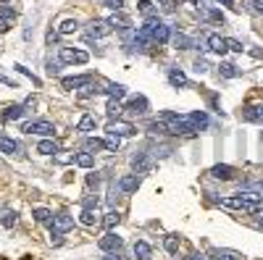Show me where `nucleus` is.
I'll return each instance as SVG.
<instances>
[{
    "label": "nucleus",
    "mask_w": 263,
    "mask_h": 260,
    "mask_svg": "<svg viewBox=\"0 0 263 260\" xmlns=\"http://www.w3.org/2000/svg\"><path fill=\"white\" fill-rule=\"evenodd\" d=\"M221 205L224 208H231V210H242V213H261L263 210L261 195H255V192H242V195L224 197Z\"/></svg>",
    "instance_id": "obj_1"
},
{
    "label": "nucleus",
    "mask_w": 263,
    "mask_h": 260,
    "mask_svg": "<svg viewBox=\"0 0 263 260\" xmlns=\"http://www.w3.org/2000/svg\"><path fill=\"white\" fill-rule=\"evenodd\" d=\"M145 29L150 32V40L156 45H166L168 40H171V29H168L161 19H156V16H150L148 21H145Z\"/></svg>",
    "instance_id": "obj_2"
},
{
    "label": "nucleus",
    "mask_w": 263,
    "mask_h": 260,
    "mask_svg": "<svg viewBox=\"0 0 263 260\" xmlns=\"http://www.w3.org/2000/svg\"><path fill=\"white\" fill-rule=\"evenodd\" d=\"M58 58H61V63H87V60H90L87 53L76 50V48H61Z\"/></svg>",
    "instance_id": "obj_3"
},
{
    "label": "nucleus",
    "mask_w": 263,
    "mask_h": 260,
    "mask_svg": "<svg viewBox=\"0 0 263 260\" xmlns=\"http://www.w3.org/2000/svg\"><path fill=\"white\" fill-rule=\"evenodd\" d=\"M24 132L27 134H40V137H53L56 134V126H53L50 121H29V124H24Z\"/></svg>",
    "instance_id": "obj_4"
},
{
    "label": "nucleus",
    "mask_w": 263,
    "mask_h": 260,
    "mask_svg": "<svg viewBox=\"0 0 263 260\" xmlns=\"http://www.w3.org/2000/svg\"><path fill=\"white\" fill-rule=\"evenodd\" d=\"M74 229V218L68 216V213H58V216H53L50 221V231H58V234H66Z\"/></svg>",
    "instance_id": "obj_5"
},
{
    "label": "nucleus",
    "mask_w": 263,
    "mask_h": 260,
    "mask_svg": "<svg viewBox=\"0 0 263 260\" xmlns=\"http://www.w3.org/2000/svg\"><path fill=\"white\" fill-rule=\"evenodd\" d=\"M113 32V27H111V21L108 19H95V21H90V37L92 40H98V37H105V34H111Z\"/></svg>",
    "instance_id": "obj_6"
},
{
    "label": "nucleus",
    "mask_w": 263,
    "mask_h": 260,
    "mask_svg": "<svg viewBox=\"0 0 263 260\" xmlns=\"http://www.w3.org/2000/svg\"><path fill=\"white\" fill-rule=\"evenodd\" d=\"M108 134H113V137H132V134H137V129L132 126V124H127V121H111L108 124Z\"/></svg>",
    "instance_id": "obj_7"
},
{
    "label": "nucleus",
    "mask_w": 263,
    "mask_h": 260,
    "mask_svg": "<svg viewBox=\"0 0 263 260\" xmlns=\"http://www.w3.org/2000/svg\"><path fill=\"white\" fill-rule=\"evenodd\" d=\"M132 168H134L137 173H150L153 171V160L148 158V152H137V155L132 158Z\"/></svg>",
    "instance_id": "obj_8"
},
{
    "label": "nucleus",
    "mask_w": 263,
    "mask_h": 260,
    "mask_svg": "<svg viewBox=\"0 0 263 260\" xmlns=\"http://www.w3.org/2000/svg\"><path fill=\"white\" fill-rule=\"evenodd\" d=\"M98 247L103 250V252H119L121 250V236H116L113 231H108L103 239L98 242Z\"/></svg>",
    "instance_id": "obj_9"
},
{
    "label": "nucleus",
    "mask_w": 263,
    "mask_h": 260,
    "mask_svg": "<svg viewBox=\"0 0 263 260\" xmlns=\"http://www.w3.org/2000/svg\"><path fill=\"white\" fill-rule=\"evenodd\" d=\"M87 84H92V76H66V79H61L64 89H84Z\"/></svg>",
    "instance_id": "obj_10"
},
{
    "label": "nucleus",
    "mask_w": 263,
    "mask_h": 260,
    "mask_svg": "<svg viewBox=\"0 0 263 260\" xmlns=\"http://www.w3.org/2000/svg\"><path fill=\"white\" fill-rule=\"evenodd\" d=\"M13 21H16V11H13L11 5H3V8H0V34L8 32L13 27Z\"/></svg>",
    "instance_id": "obj_11"
},
{
    "label": "nucleus",
    "mask_w": 263,
    "mask_h": 260,
    "mask_svg": "<svg viewBox=\"0 0 263 260\" xmlns=\"http://www.w3.org/2000/svg\"><path fill=\"white\" fill-rule=\"evenodd\" d=\"M242 118L245 121H253V124H263V105L255 103V105H247L242 111Z\"/></svg>",
    "instance_id": "obj_12"
},
{
    "label": "nucleus",
    "mask_w": 263,
    "mask_h": 260,
    "mask_svg": "<svg viewBox=\"0 0 263 260\" xmlns=\"http://www.w3.org/2000/svg\"><path fill=\"white\" fill-rule=\"evenodd\" d=\"M187 121L192 124V129L195 132H203V129H208V116L203 111H192V113H187Z\"/></svg>",
    "instance_id": "obj_13"
},
{
    "label": "nucleus",
    "mask_w": 263,
    "mask_h": 260,
    "mask_svg": "<svg viewBox=\"0 0 263 260\" xmlns=\"http://www.w3.org/2000/svg\"><path fill=\"white\" fill-rule=\"evenodd\" d=\"M119 189H121V192H137V189H140V176H137V173L121 176L119 179Z\"/></svg>",
    "instance_id": "obj_14"
},
{
    "label": "nucleus",
    "mask_w": 263,
    "mask_h": 260,
    "mask_svg": "<svg viewBox=\"0 0 263 260\" xmlns=\"http://www.w3.org/2000/svg\"><path fill=\"white\" fill-rule=\"evenodd\" d=\"M205 45H208V50H213V53H227V40H224L221 34H208L205 37Z\"/></svg>",
    "instance_id": "obj_15"
},
{
    "label": "nucleus",
    "mask_w": 263,
    "mask_h": 260,
    "mask_svg": "<svg viewBox=\"0 0 263 260\" xmlns=\"http://www.w3.org/2000/svg\"><path fill=\"white\" fill-rule=\"evenodd\" d=\"M211 176L213 179H221V181H229V179H234V168L231 166H227V163H219V166H213L211 168Z\"/></svg>",
    "instance_id": "obj_16"
},
{
    "label": "nucleus",
    "mask_w": 263,
    "mask_h": 260,
    "mask_svg": "<svg viewBox=\"0 0 263 260\" xmlns=\"http://www.w3.org/2000/svg\"><path fill=\"white\" fill-rule=\"evenodd\" d=\"M108 21H111V27H113V29H121V32H129V29H132L129 16H124V13H119V11H116Z\"/></svg>",
    "instance_id": "obj_17"
},
{
    "label": "nucleus",
    "mask_w": 263,
    "mask_h": 260,
    "mask_svg": "<svg viewBox=\"0 0 263 260\" xmlns=\"http://www.w3.org/2000/svg\"><path fill=\"white\" fill-rule=\"evenodd\" d=\"M168 82H171L176 89L187 87V76H184V71H179V68H168Z\"/></svg>",
    "instance_id": "obj_18"
},
{
    "label": "nucleus",
    "mask_w": 263,
    "mask_h": 260,
    "mask_svg": "<svg viewBox=\"0 0 263 260\" xmlns=\"http://www.w3.org/2000/svg\"><path fill=\"white\" fill-rule=\"evenodd\" d=\"M134 258L137 260H153V250L148 242H134Z\"/></svg>",
    "instance_id": "obj_19"
},
{
    "label": "nucleus",
    "mask_w": 263,
    "mask_h": 260,
    "mask_svg": "<svg viewBox=\"0 0 263 260\" xmlns=\"http://www.w3.org/2000/svg\"><path fill=\"white\" fill-rule=\"evenodd\" d=\"M24 105H8V108L3 111V121H16V118H21L24 116Z\"/></svg>",
    "instance_id": "obj_20"
},
{
    "label": "nucleus",
    "mask_w": 263,
    "mask_h": 260,
    "mask_svg": "<svg viewBox=\"0 0 263 260\" xmlns=\"http://www.w3.org/2000/svg\"><path fill=\"white\" fill-rule=\"evenodd\" d=\"M127 108L132 111V113H148V97H142V95H137L134 100H132Z\"/></svg>",
    "instance_id": "obj_21"
},
{
    "label": "nucleus",
    "mask_w": 263,
    "mask_h": 260,
    "mask_svg": "<svg viewBox=\"0 0 263 260\" xmlns=\"http://www.w3.org/2000/svg\"><path fill=\"white\" fill-rule=\"evenodd\" d=\"M0 152H8V155L19 152V142L11 140V137H0Z\"/></svg>",
    "instance_id": "obj_22"
},
{
    "label": "nucleus",
    "mask_w": 263,
    "mask_h": 260,
    "mask_svg": "<svg viewBox=\"0 0 263 260\" xmlns=\"http://www.w3.org/2000/svg\"><path fill=\"white\" fill-rule=\"evenodd\" d=\"M37 152H42V155H56L58 152V144L53 140H42L40 144H37Z\"/></svg>",
    "instance_id": "obj_23"
},
{
    "label": "nucleus",
    "mask_w": 263,
    "mask_h": 260,
    "mask_svg": "<svg viewBox=\"0 0 263 260\" xmlns=\"http://www.w3.org/2000/svg\"><path fill=\"white\" fill-rule=\"evenodd\" d=\"M95 126H98V118L92 116V113H84L82 121H79V132H92Z\"/></svg>",
    "instance_id": "obj_24"
},
{
    "label": "nucleus",
    "mask_w": 263,
    "mask_h": 260,
    "mask_svg": "<svg viewBox=\"0 0 263 260\" xmlns=\"http://www.w3.org/2000/svg\"><path fill=\"white\" fill-rule=\"evenodd\" d=\"M76 29H79V24H76L74 19H64V21L58 24V34H74Z\"/></svg>",
    "instance_id": "obj_25"
},
{
    "label": "nucleus",
    "mask_w": 263,
    "mask_h": 260,
    "mask_svg": "<svg viewBox=\"0 0 263 260\" xmlns=\"http://www.w3.org/2000/svg\"><path fill=\"white\" fill-rule=\"evenodd\" d=\"M84 150H87V152L105 150V142H103V140H98V137H87V140H84Z\"/></svg>",
    "instance_id": "obj_26"
},
{
    "label": "nucleus",
    "mask_w": 263,
    "mask_h": 260,
    "mask_svg": "<svg viewBox=\"0 0 263 260\" xmlns=\"http://www.w3.org/2000/svg\"><path fill=\"white\" fill-rule=\"evenodd\" d=\"M74 163L79 166V168H92V163H95V158H92V152L84 150V152H79V155L74 158Z\"/></svg>",
    "instance_id": "obj_27"
},
{
    "label": "nucleus",
    "mask_w": 263,
    "mask_h": 260,
    "mask_svg": "<svg viewBox=\"0 0 263 260\" xmlns=\"http://www.w3.org/2000/svg\"><path fill=\"white\" fill-rule=\"evenodd\" d=\"M108 97H113V100H121L124 95H127V87H124V84H108Z\"/></svg>",
    "instance_id": "obj_28"
},
{
    "label": "nucleus",
    "mask_w": 263,
    "mask_h": 260,
    "mask_svg": "<svg viewBox=\"0 0 263 260\" xmlns=\"http://www.w3.org/2000/svg\"><path fill=\"white\" fill-rule=\"evenodd\" d=\"M174 42H176V48H182V50H192V48H195V40H190L187 34H174Z\"/></svg>",
    "instance_id": "obj_29"
},
{
    "label": "nucleus",
    "mask_w": 263,
    "mask_h": 260,
    "mask_svg": "<svg viewBox=\"0 0 263 260\" xmlns=\"http://www.w3.org/2000/svg\"><path fill=\"white\" fill-rule=\"evenodd\" d=\"M32 216H34L37 224H50V221H53V213H50L48 208H37V210L32 213Z\"/></svg>",
    "instance_id": "obj_30"
},
{
    "label": "nucleus",
    "mask_w": 263,
    "mask_h": 260,
    "mask_svg": "<svg viewBox=\"0 0 263 260\" xmlns=\"http://www.w3.org/2000/svg\"><path fill=\"white\" fill-rule=\"evenodd\" d=\"M219 71H221V76H227V79H234V76L242 74L237 66H231V63H221V66H219Z\"/></svg>",
    "instance_id": "obj_31"
},
{
    "label": "nucleus",
    "mask_w": 263,
    "mask_h": 260,
    "mask_svg": "<svg viewBox=\"0 0 263 260\" xmlns=\"http://www.w3.org/2000/svg\"><path fill=\"white\" fill-rule=\"evenodd\" d=\"M164 247H166V252H171V255H174V252L179 250V236H176V234H168L166 239H164Z\"/></svg>",
    "instance_id": "obj_32"
},
{
    "label": "nucleus",
    "mask_w": 263,
    "mask_h": 260,
    "mask_svg": "<svg viewBox=\"0 0 263 260\" xmlns=\"http://www.w3.org/2000/svg\"><path fill=\"white\" fill-rule=\"evenodd\" d=\"M213 260H242V258H239L237 252H229V250H216Z\"/></svg>",
    "instance_id": "obj_33"
},
{
    "label": "nucleus",
    "mask_w": 263,
    "mask_h": 260,
    "mask_svg": "<svg viewBox=\"0 0 263 260\" xmlns=\"http://www.w3.org/2000/svg\"><path fill=\"white\" fill-rule=\"evenodd\" d=\"M103 142H105V150H108V152H116V150H119V144H121V137H113V134H108Z\"/></svg>",
    "instance_id": "obj_34"
},
{
    "label": "nucleus",
    "mask_w": 263,
    "mask_h": 260,
    "mask_svg": "<svg viewBox=\"0 0 263 260\" xmlns=\"http://www.w3.org/2000/svg\"><path fill=\"white\" fill-rule=\"evenodd\" d=\"M79 221H82L84 226H95L98 216H95V210H87V208H84V210H82V216H79Z\"/></svg>",
    "instance_id": "obj_35"
},
{
    "label": "nucleus",
    "mask_w": 263,
    "mask_h": 260,
    "mask_svg": "<svg viewBox=\"0 0 263 260\" xmlns=\"http://www.w3.org/2000/svg\"><path fill=\"white\" fill-rule=\"evenodd\" d=\"M119 221H121V216L116 210H111V213H105L103 224H105V229H113V226H119Z\"/></svg>",
    "instance_id": "obj_36"
},
{
    "label": "nucleus",
    "mask_w": 263,
    "mask_h": 260,
    "mask_svg": "<svg viewBox=\"0 0 263 260\" xmlns=\"http://www.w3.org/2000/svg\"><path fill=\"white\" fill-rule=\"evenodd\" d=\"M137 8H140V13L142 16H153V8H156V5H153V0H140V3H137Z\"/></svg>",
    "instance_id": "obj_37"
},
{
    "label": "nucleus",
    "mask_w": 263,
    "mask_h": 260,
    "mask_svg": "<svg viewBox=\"0 0 263 260\" xmlns=\"http://www.w3.org/2000/svg\"><path fill=\"white\" fill-rule=\"evenodd\" d=\"M200 13H203L205 19H211V21H221V24H224V16H221V11H216V8H200Z\"/></svg>",
    "instance_id": "obj_38"
},
{
    "label": "nucleus",
    "mask_w": 263,
    "mask_h": 260,
    "mask_svg": "<svg viewBox=\"0 0 263 260\" xmlns=\"http://www.w3.org/2000/svg\"><path fill=\"white\" fill-rule=\"evenodd\" d=\"M16 221H19V216H16V213H3V218H0V224H3L5 229H11V226H16Z\"/></svg>",
    "instance_id": "obj_39"
},
{
    "label": "nucleus",
    "mask_w": 263,
    "mask_h": 260,
    "mask_svg": "<svg viewBox=\"0 0 263 260\" xmlns=\"http://www.w3.org/2000/svg\"><path fill=\"white\" fill-rule=\"evenodd\" d=\"M108 116H111V118H119L121 116V105H119V100H113V97L108 100Z\"/></svg>",
    "instance_id": "obj_40"
},
{
    "label": "nucleus",
    "mask_w": 263,
    "mask_h": 260,
    "mask_svg": "<svg viewBox=\"0 0 263 260\" xmlns=\"http://www.w3.org/2000/svg\"><path fill=\"white\" fill-rule=\"evenodd\" d=\"M100 5H105V8H111V11H121L124 0H100Z\"/></svg>",
    "instance_id": "obj_41"
},
{
    "label": "nucleus",
    "mask_w": 263,
    "mask_h": 260,
    "mask_svg": "<svg viewBox=\"0 0 263 260\" xmlns=\"http://www.w3.org/2000/svg\"><path fill=\"white\" fill-rule=\"evenodd\" d=\"M98 195H90V197H84V200H82V205H84V208H87V210H95L98 208Z\"/></svg>",
    "instance_id": "obj_42"
},
{
    "label": "nucleus",
    "mask_w": 263,
    "mask_h": 260,
    "mask_svg": "<svg viewBox=\"0 0 263 260\" xmlns=\"http://www.w3.org/2000/svg\"><path fill=\"white\" fill-rule=\"evenodd\" d=\"M227 50H231V53H242L245 45L239 42V40H227Z\"/></svg>",
    "instance_id": "obj_43"
},
{
    "label": "nucleus",
    "mask_w": 263,
    "mask_h": 260,
    "mask_svg": "<svg viewBox=\"0 0 263 260\" xmlns=\"http://www.w3.org/2000/svg\"><path fill=\"white\" fill-rule=\"evenodd\" d=\"M156 3H158L164 11H174V8H176V0H156Z\"/></svg>",
    "instance_id": "obj_44"
},
{
    "label": "nucleus",
    "mask_w": 263,
    "mask_h": 260,
    "mask_svg": "<svg viewBox=\"0 0 263 260\" xmlns=\"http://www.w3.org/2000/svg\"><path fill=\"white\" fill-rule=\"evenodd\" d=\"M98 92H100L98 87H92V84H87V87L82 89V97H90V95H98Z\"/></svg>",
    "instance_id": "obj_45"
},
{
    "label": "nucleus",
    "mask_w": 263,
    "mask_h": 260,
    "mask_svg": "<svg viewBox=\"0 0 263 260\" xmlns=\"http://www.w3.org/2000/svg\"><path fill=\"white\" fill-rule=\"evenodd\" d=\"M61 242H64V236H61L58 231H50V244H53V247H58Z\"/></svg>",
    "instance_id": "obj_46"
},
{
    "label": "nucleus",
    "mask_w": 263,
    "mask_h": 260,
    "mask_svg": "<svg viewBox=\"0 0 263 260\" xmlns=\"http://www.w3.org/2000/svg\"><path fill=\"white\" fill-rule=\"evenodd\" d=\"M250 5H253V11H255V13H261V16H263V0H253Z\"/></svg>",
    "instance_id": "obj_47"
},
{
    "label": "nucleus",
    "mask_w": 263,
    "mask_h": 260,
    "mask_svg": "<svg viewBox=\"0 0 263 260\" xmlns=\"http://www.w3.org/2000/svg\"><path fill=\"white\" fill-rule=\"evenodd\" d=\"M58 60H48V74H58Z\"/></svg>",
    "instance_id": "obj_48"
},
{
    "label": "nucleus",
    "mask_w": 263,
    "mask_h": 260,
    "mask_svg": "<svg viewBox=\"0 0 263 260\" xmlns=\"http://www.w3.org/2000/svg\"><path fill=\"white\" fill-rule=\"evenodd\" d=\"M98 181H100L98 173H90V176H87V184H90V187H98Z\"/></svg>",
    "instance_id": "obj_49"
},
{
    "label": "nucleus",
    "mask_w": 263,
    "mask_h": 260,
    "mask_svg": "<svg viewBox=\"0 0 263 260\" xmlns=\"http://www.w3.org/2000/svg\"><path fill=\"white\" fill-rule=\"evenodd\" d=\"M103 260H121V255H119V252H105Z\"/></svg>",
    "instance_id": "obj_50"
},
{
    "label": "nucleus",
    "mask_w": 263,
    "mask_h": 260,
    "mask_svg": "<svg viewBox=\"0 0 263 260\" xmlns=\"http://www.w3.org/2000/svg\"><path fill=\"white\" fill-rule=\"evenodd\" d=\"M221 3H224V5H229V8H237V5L231 3V0H221Z\"/></svg>",
    "instance_id": "obj_51"
},
{
    "label": "nucleus",
    "mask_w": 263,
    "mask_h": 260,
    "mask_svg": "<svg viewBox=\"0 0 263 260\" xmlns=\"http://www.w3.org/2000/svg\"><path fill=\"white\" fill-rule=\"evenodd\" d=\"M0 3H11V0H0Z\"/></svg>",
    "instance_id": "obj_52"
},
{
    "label": "nucleus",
    "mask_w": 263,
    "mask_h": 260,
    "mask_svg": "<svg viewBox=\"0 0 263 260\" xmlns=\"http://www.w3.org/2000/svg\"><path fill=\"white\" fill-rule=\"evenodd\" d=\"M190 3H197V0H190Z\"/></svg>",
    "instance_id": "obj_53"
}]
</instances>
